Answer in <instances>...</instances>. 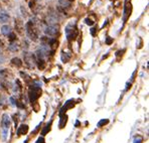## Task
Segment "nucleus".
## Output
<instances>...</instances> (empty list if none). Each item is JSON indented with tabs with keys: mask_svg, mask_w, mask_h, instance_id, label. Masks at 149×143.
<instances>
[{
	"mask_svg": "<svg viewBox=\"0 0 149 143\" xmlns=\"http://www.w3.org/2000/svg\"><path fill=\"white\" fill-rule=\"evenodd\" d=\"M41 84L39 82H36L33 85H31V88L29 90V100L31 103L36 102L37 99L41 95Z\"/></svg>",
	"mask_w": 149,
	"mask_h": 143,
	"instance_id": "f257e3e1",
	"label": "nucleus"
},
{
	"mask_svg": "<svg viewBox=\"0 0 149 143\" xmlns=\"http://www.w3.org/2000/svg\"><path fill=\"white\" fill-rule=\"evenodd\" d=\"M65 31L68 40H74L78 36V28L76 26V22H70L67 25V27H65Z\"/></svg>",
	"mask_w": 149,
	"mask_h": 143,
	"instance_id": "f03ea898",
	"label": "nucleus"
},
{
	"mask_svg": "<svg viewBox=\"0 0 149 143\" xmlns=\"http://www.w3.org/2000/svg\"><path fill=\"white\" fill-rule=\"evenodd\" d=\"M25 30H26V33H27V36H29L32 40H36L37 37H38V34H37L36 27V25H34V23L32 22V20H30L29 22L26 23Z\"/></svg>",
	"mask_w": 149,
	"mask_h": 143,
	"instance_id": "7ed1b4c3",
	"label": "nucleus"
},
{
	"mask_svg": "<svg viewBox=\"0 0 149 143\" xmlns=\"http://www.w3.org/2000/svg\"><path fill=\"white\" fill-rule=\"evenodd\" d=\"M131 12H132V5H131L130 0H125L124 11H123V20H124V22L127 20V18L130 16Z\"/></svg>",
	"mask_w": 149,
	"mask_h": 143,
	"instance_id": "20e7f679",
	"label": "nucleus"
},
{
	"mask_svg": "<svg viewBox=\"0 0 149 143\" xmlns=\"http://www.w3.org/2000/svg\"><path fill=\"white\" fill-rule=\"evenodd\" d=\"M24 61L25 63L28 66V68H30V69H33L34 65H36V59H34V56H32V54H29V52H26L24 54Z\"/></svg>",
	"mask_w": 149,
	"mask_h": 143,
	"instance_id": "39448f33",
	"label": "nucleus"
},
{
	"mask_svg": "<svg viewBox=\"0 0 149 143\" xmlns=\"http://www.w3.org/2000/svg\"><path fill=\"white\" fill-rule=\"evenodd\" d=\"M58 25H54V24L49 25L45 29V33L47 34V36H56V34L58 33Z\"/></svg>",
	"mask_w": 149,
	"mask_h": 143,
	"instance_id": "423d86ee",
	"label": "nucleus"
},
{
	"mask_svg": "<svg viewBox=\"0 0 149 143\" xmlns=\"http://www.w3.org/2000/svg\"><path fill=\"white\" fill-rule=\"evenodd\" d=\"M2 127H3L5 130H7L10 126V117L8 116V114H4L3 117H2V121H1Z\"/></svg>",
	"mask_w": 149,
	"mask_h": 143,
	"instance_id": "0eeeda50",
	"label": "nucleus"
},
{
	"mask_svg": "<svg viewBox=\"0 0 149 143\" xmlns=\"http://www.w3.org/2000/svg\"><path fill=\"white\" fill-rule=\"evenodd\" d=\"M28 132V126L25 124H22L19 126V128L17 129V134L18 135H25Z\"/></svg>",
	"mask_w": 149,
	"mask_h": 143,
	"instance_id": "6e6552de",
	"label": "nucleus"
},
{
	"mask_svg": "<svg viewBox=\"0 0 149 143\" xmlns=\"http://www.w3.org/2000/svg\"><path fill=\"white\" fill-rule=\"evenodd\" d=\"M1 33L3 34V36H8L10 33H11V29H10V27L8 25H3L1 27Z\"/></svg>",
	"mask_w": 149,
	"mask_h": 143,
	"instance_id": "1a4fd4ad",
	"label": "nucleus"
},
{
	"mask_svg": "<svg viewBox=\"0 0 149 143\" xmlns=\"http://www.w3.org/2000/svg\"><path fill=\"white\" fill-rule=\"evenodd\" d=\"M8 19H9V15L7 13L4 11L0 13V22L1 23H5L6 21H8Z\"/></svg>",
	"mask_w": 149,
	"mask_h": 143,
	"instance_id": "9d476101",
	"label": "nucleus"
},
{
	"mask_svg": "<svg viewBox=\"0 0 149 143\" xmlns=\"http://www.w3.org/2000/svg\"><path fill=\"white\" fill-rule=\"evenodd\" d=\"M71 57H72V54H70V52H63L62 61H63V63H68V61L71 60Z\"/></svg>",
	"mask_w": 149,
	"mask_h": 143,
	"instance_id": "9b49d317",
	"label": "nucleus"
},
{
	"mask_svg": "<svg viewBox=\"0 0 149 143\" xmlns=\"http://www.w3.org/2000/svg\"><path fill=\"white\" fill-rule=\"evenodd\" d=\"M11 61H12L13 65L16 66L17 68H20L21 66H22V61H21L20 60H19L18 58H14V59H12Z\"/></svg>",
	"mask_w": 149,
	"mask_h": 143,
	"instance_id": "f8f14e48",
	"label": "nucleus"
},
{
	"mask_svg": "<svg viewBox=\"0 0 149 143\" xmlns=\"http://www.w3.org/2000/svg\"><path fill=\"white\" fill-rule=\"evenodd\" d=\"M8 48H9V50H11V52H16V50H18V47H17V45L15 43H10V45H8Z\"/></svg>",
	"mask_w": 149,
	"mask_h": 143,
	"instance_id": "ddd939ff",
	"label": "nucleus"
},
{
	"mask_svg": "<svg viewBox=\"0 0 149 143\" xmlns=\"http://www.w3.org/2000/svg\"><path fill=\"white\" fill-rule=\"evenodd\" d=\"M37 63H38V68L40 70H43L45 68V60H37Z\"/></svg>",
	"mask_w": 149,
	"mask_h": 143,
	"instance_id": "4468645a",
	"label": "nucleus"
},
{
	"mask_svg": "<svg viewBox=\"0 0 149 143\" xmlns=\"http://www.w3.org/2000/svg\"><path fill=\"white\" fill-rule=\"evenodd\" d=\"M108 123H109V120L103 119V120H101L99 123H98V127H102L103 125H106V124H108Z\"/></svg>",
	"mask_w": 149,
	"mask_h": 143,
	"instance_id": "2eb2a0df",
	"label": "nucleus"
},
{
	"mask_svg": "<svg viewBox=\"0 0 149 143\" xmlns=\"http://www.w3.org/2000/svg\"><path fill=\"white\" fill-rule=\"evenodd\" d=\"M58 1H60L61 5L63 6V7H65V6H67V7H68V6L70 5V3L68 2V0H58Z\"/></svg>",
	"mask_w": 149,
	"mask_h": 143,
	"instance_id": "dca6fc26",
	"label": "nucleus"
},
{
	"mask_svg": "<svg viewBox=\"0 0 149 143\" xmlns=\"http://www.w3.org/2000/svg\"><path fill=\"white\" fill-rule=\"evenodd\" d=\"M142 141H143V138L141 136H137L134 139V143H142Z\"/></svg>",
	"mask_w": 149,
	"mask_h": 143,
	"instance_id": "f3484780",
	"label": "nucleus"
},
{
	"mask_svg": "<svg viewBox=\"0 0 149 143\" xmlns=\"http://www.w3.org/2000/svg\"><path fill=\"white\" fill-rule=\"evenodd\" d=\"M86 23L88 24V25H93L94 23H95V21H93L92 19H90V18H86Z\"/></svg>",
	"mask_w": 149,
	"mask_h": 143,
	"instance_id": "a211bd4d",
	"label": "nucleus"
},
{
	"mask_svg": "<svg viewBox=\"0 0 149 143\" xmlns=\"http://www.w3.org/2000/svg\"><path fill=\"white\" fill-rule=\"evenodd\" d=\"M49 129H50V123H49V125L47 124V127H45V128L43 129V131H42V135H45V134L47 133V130H49Z\"/></svg>",
	"mask_w": 149,
	"mask_h": 143,
	"instance_id": "6ab92c4d",
	"label": "nucleus"
},
{
	"mask_svg": "<svg viewBox=\"0 0 149 143\" xmlns=\"http://www.w3.org/2000/svg\"><path fill=\"white\" fill-rule=\"evenodd\" d=\"M8 36H9V39H10V40H11V43H12V41L15 39V36H14V34H13V33H10Z\"/></svg>",
	"mask_w": 149,
	"mask_h": 143,
	"instance_id": "aec40b11",
	"label": "nucleus"
},
{
	"mask_svg": "<svg viewBox=\"0 0 149 143\" xmlns=\"http://www.w3.org/2000/svg\"><path fill=\"white\" fill-rule=\"evenodd\" d=\"M3 61H4V58L2 56H0V63H3Z\"/></svg>",
	"mask_w": 149,
	"mask_h": 143,
	"instance_id": "412c9836",
	"label": "nucleus"
},
{
	"mask_svg": "<svg viewBox=\"0 0 149 143\" xmlns=\"http://www.w3.org/2000/svg\"><path fill=\"white\" fill-rule=\"evenodd\" d=\"M112 41H113V40H112V39H110V38H108V39H107V41H106V43H108V45H109V43H112Z\"/></svg>",
	"mask_w": 149,
	"mask_h": 143,
	"instance_id": "4be33fe9",
	"label": "nucleus"
},
{
	"mask_svg": "<svg viewBox=\"0 0 149 143\" xmlns=\"http://www.w3.org/2000/svg\"><path fill=\"white\" fill-rule=\"evenodd\" d=\"M2 45H3V43H2V41L0 40V50L2 48Z\"/></svg>",
	"mask_w": 149,
	"mask_h": 143,
	"instance_id": "5701e85b",
	"label": "nucleus"
},
{
	"mask_svg": "<svg viewBox=\"0 0 149 143\" xmlns=\"http://www.w3.org/2000/svg\"><path fill=\"white\" fill-rule=\"evenodd\" d=\"M0 98H1V97H0Z\"/></svg>",
	"mask_w": 149,
	"mask_h": 143,
	"instance_id": "b1692460",
	"label": "nucleus"
}]
</instances>
